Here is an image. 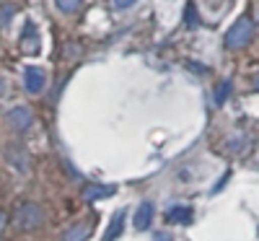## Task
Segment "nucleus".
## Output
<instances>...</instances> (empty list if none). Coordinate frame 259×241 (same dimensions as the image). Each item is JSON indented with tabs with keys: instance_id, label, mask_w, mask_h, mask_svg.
I'll list each match as a JSON object with an SVG mask.
<instances>
[{
	"instance_id": "obj_1",
	"label": "nucleus",
	"mask_w": 259,
	"mask_h": 241,
	"mask_svg": "<svg viewBox=\"0 0 259 241\" xmlns=\"http://www.w3.org/2000/svg\"><path fill=\"white\" fill-rule=\"evenodd\" d=\"M254 36V24H251V18H239L236 24L226 31V47L228 50H239V47H246L249 42Z\"/></svg>"
},
{
	"instance_id": "obj_2",
	"label": "nucleus",
	"mask_w": 259,
	"mask_h": 241,
	"mask_svg": "<svg viewBox=\"0 0 259 241\" xmlns=\"http://www.w3.org/2000/svg\"><path fill=\"white\" fill-rule=\"evenodd\" d=\"M41 221H45V213H41V208L34 205V203H26L16 210V226L21 231H34Z\"/></svg>"
},
{
	"instance_id": "obj_3",
	"label": "nucleus",
	"mask_w": 259,
	"mask_h": 241,
	"mask_svg": "<svg viewBox=\"0 0 259 241\" xmlns=\"http://www.w3.org/2000/svg\"><path fill=\"white\" fill-rule=\"evenodd\" d=\"M45 83H47V78H45V70H41V68H36V65H29V68L24 70V89H26L29 94H41Z\"/></svg>"
},
{
	"instance_id": "obj_4",
	"label": "nucleus",
	"mask_w": 259,
	"mask_h": 241,
	"mask_svg": "<svg viewBox=\"0 0 259 241\" xmlns=\"http://www.w3.org/2000/svg\"><path fill=\"white\" fill-rule=\"evenodd\" d=\"M153 218H156V208H153V203H140V208L135 210V218H133V226L138 228V231H148L150 228V223H153Z\"/></svg>"
},
{
	"instance_id": "obj_5",
	"label": "nucleus",
	"mask_w": 259,
	"mask_h": 241,
	"mask_svg": "<svg viewBox=\"0 0 259 241\" xmlns=\"http://www.w3.org/2000/svg\"><path fill=\"white\" fill-rule=\"evenodd\" d=\"M6 119H8V125L13 130H26L31 125V112H29L26 106H13L11 112L6 114Z\"/></svg>"
},
{
	"instance_id": "obj_6",
	"label": "nucleus",
	"mask_w": 259,
	"mask_h": 241,
	"mask_svg": "<svg viewBox=\"0 0 259 241\" xmlns=\"http://www.w3.org/2000/svg\"><path fill=\"white\" fill-rule=\"evenodd\" d=\"M21 45H24V50L29 55L39 52V34H36V26L31 24V21H26V29H24V34H21Z\"/></svg>"
},
{
	"instance_id": "obj_7",
	"label": "nucleus",
	"mask_w": 259,
	"mask_h": 241,
	"mask_svg": "<svg viewBox=\"0 0 259 241\" xmlns=\"http://www.w3.org/2000/svg\"><path fill=\"white\" fill-rule=\"evenodd\" d=\"M194 218V213H192V208H187V205H174L168 213H166V221L168 223H189Z\"/></svg>"
},
{
	"instance_id": "obj_8",
	"label": "nucleus",
	"mask_w": 259,
	"mask_h": 241,
	"mask_svg": "<svg viewBox=\"0 0 259 241\" xmlns=\"http://www.w3.org/2000/svg\"><path fill=\"white\" fill-rule=\"evenodd\" d=\"M122 228H124V210H117L109 228H106V233H104V241H117L122 236Z\"/></svg>"
},
{
	"instance_id": "obj_9",
	"label": "nucleus",
	"mask_w": 259,
	"mask_h": 241,
	"mask_svg": "<svg viewBox=\"0 0 259 241\" xmlns=\"http://www.w3.org/2000/svg\"><path fill=\"white\" fill-rule=\"evenodd\" d=\"M112 194H114V187H106V184H91V187L83 189V197H85L89 203L104 200V197H112Z\"/></svg>"
},
{
	"instance_id": "obj_10",
	"label": "nucleus",
	"mask_w": 259,
	"mask_h": 241,
	"mask_svg": "<svg viewBox=\"0 0 259 241\" xmlns=\"http://www.w3.org/2000/svg\"><path fill=\"white\" fill-rule=\"evenodd\" d=\"M89 223H75V226H70L68 228V233H65V238L62 241H85L89 238Z\"/></svg>"
},
{
	"instance_id": "obj_11",
	"label": "nucleus",
	"mask_w": 259,
	"mask_h": 241,
	"mask_svg": "<svg viewBox=\"0 0 259 241\" xmlns=\"http://www.w3.org/2000/svg\"><path fill=\"white\" fill-rule=\"evenodd\" d=\"M184 26H187V29H200V13H197L194 0H189L187 8H184Z\"/></svg>"
},
{
	"instance_id": "obj_12",
	"label": "nucleus",
	"mask_w": 259,
	"mask_h": 241,
	"mask_svg": "<svg viewBox=\"0 0 259 241\" xmlns=\"http://www.w3.org/2000/svg\"><path fill=\"white\" fill-rule=\"evenodd\" d=\"M231 89H233L231 81H221V83H218V89H215V104L223 106L226 99H228V94H231Z\"/></svg>"
},
{
	"instance_id": "obj_13",
	"label": "nucleus",
	"mask_w": 259,
	"mask_h": 241,
	"mask_svg": "<svg viewBox=\"0 0 259 241\" xmlns=\"http://www.w3.org/2000/svg\"><path fill=\"white\" fill-rule=\"evenodd\" d=\"M55 3H57V8H60L62 13H75V11L80 8L83 0H55Z\"/></svg>"
},
{
	"instance_id": "obj_14",
	"label": "nucleus",
	"mask_w": 259,
	"mask_h": 241,
	"mask_svg": "<svg viewBox=\"0 0 259 241\" xmlns=\"http://www.w3.org/2000/svg\"><path fill=\"white\" fill-rule=\"evenodd\" d=\"M138 3V0H114V8L117 11H127V8H133Z\"/></svg>"
},
{
	"instance_id": "obj_15",
	"label": "nucleus",
	"mask_w": 259,
	"mask_h": 241,
	"mask_svg": "<svg viewBox=\"0 0 259 241\" xmlns=\"http://www.w3.org/2000/svg\"><path fill=\"white\" fill-rule=\"evenodd\" d=\"M153 241H174V238H171L168 231H156V233H153Z\"/></svg>"
},
{
	"instance_id": "obj_16",
	"label": "nucleus",
	"mask_w": 259,
	"mask_h": 241,
	"mask_svg": "<svg viewBox=\"0 0 259 241\" xmlns=\"http://www.w3.org/2000/svg\"><path fill=\"white\" fill-rule=\"evenodd\" d=\"M11 16H13V6H8V8L3 11V24H8V21H11Z\"/></svg>"
},
{
	"instance_id": "obj_17",
	"label": "nucleus",
	"mask_w": 259,
	"mask_h": 241,
	"mask_svg": "<svg viewBox=\"0 0 259 241\" xmlns=\"http://www.w3.org/2000/svg\"><path fill=\"white\" fill-rule=\"evenodd\" d=\"M3 228H6V213L0 210V233H3Z\"/></svg>"
},
{
	"instance_id": "obj_18",
	"label": "nucleus",
	"mask_w": 259,
	"mask_h": 241,
	"mask_svg": "<svg viewBox=\"0 0 259 241\" xmlns=\"http://www.w3.org/2000/svg\"><path fill=\"white\" fill-rule=\"evenodd\" d=\"M254 86H256V89H259V73L254 75Z\"/></svg>"
}]
</instances>
